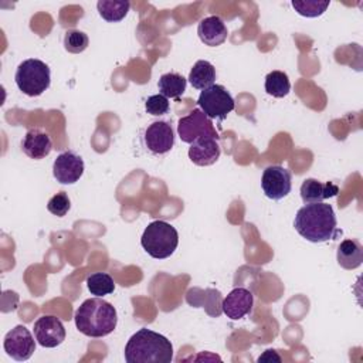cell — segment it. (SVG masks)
Returning a JSON list of instances; mask_svg holds the SVG:
<instances>
[{"instance_id": "24", "label": "cell", "mask_w": 363, "mask_h": 363, "mask_svg": "<svg viewBox=\"0 0 363 363\" xmlns=\"http://www.w3.org/2000/svg\"><path fill=\"white\" fill-rule=\"evenodd\" d=\"M329 0H292L291 6L302 17H319L329 7Z\"/></svg>"}, {"instance_id": "15", "label": "cell", "mask_w": 363, "mask_h": 363, "mask_svg": "<svg viewBox=\"0 0 363 363\" xmlns=\"http://www.w3.org/2000/svg\"><path fill=\"white\" fill-rule=\"evenodd\" d=\"M21 150L34 160L44 159L52 150L50 135L41 129H30L21 140Z\"/></svg>"}, {"instance_id": "25", "label": "cell", "mask_w": 363, "mask_h": 363, "mask_svg": "<svg viewBox=\"0 0 363 363\" xmlns=\"http://www.w3.org/2000/svg\"><path fill=\"white\" fill-rule=\"evenodd\" d=\"M89 45L88 35L81 30H68L64 35V48L71 54H79Z\"/></svg>"}, {"instance_id": "27", "label": "cell", "mask_w": 363, "mask_h": 363, "mask_svg": "<svg viewBox=\"0 0 363 363\" xmlns=\"http://www.w3.org/2000/svg\"><path fill=\"white\" fill-rule=\"evenodd\" d=\"M145 109L149 115L152 116H163L169 112L170 105H169V99L166 96H163L162 94H156V95H150L146 102H145Z\"/></svg>"}, {"instance_id": "26", "label": "cell", "mask_w": 363, "mask_h": 363, "mask_svg": "<svg viewBox=\"0 0 363 363\" xmlns=\"http://www.w3.org/2000/svg\"><path fill=\"white\" fill-rule=\"evenodd\" d=\"M71 208V200L65 191H60L54 194L48 203H47V210L57 216V217H64Z\"/></svg>"}, {"instance_id": "12", "label": "cell", "mask_w": 363, "mask_h": 363, "mask_svg": "<svg viewBox=\"0 0 363 363\" xmlns=\"http://www.w3.org/2000/svg\"><path fill=\"white\" fill-rule=\"evenodd\" d=\"M65 328L54 315H43L34 322V336L43 347H57L65 340Z\"/></svg>"}, {"instance_id": "9", "label": "cell", "mask_w": 363, "mask_h": 363, "mask_svg": "<svg viewBox=\"0 0 363 363\" xmlns=\"http://www.w3.org/2000/svg\"><path fill=\"white\" fill-rule=\"evenodd\" d=\"M261 187L268 199L282 200L291 193L292 189L291 172L278 164L265 167L261 177Z\"/></svg>"}, {"instance_id": "5", "label": "cell", "mask_w": 363, "mask_h": 363, "mask_svg": "<svg viewBox=\"0 0 363 363\" xmlns=\"http://www.w3.org/2000/svg\"><path fill=\"white\" fill-rule=\"evenodd\" d=\"M17 88L27 96H40L51 82L50 67L37 58H28L18 64L14 75Z\"/></svg>"}, {"instance_id": "6", "label": "cell", "mask_w": 363, "mask_h": 363, "mask_svg": "<svg viewBox=\"0 0 363 363\" xmlns=\"http://www.w3.org/2000/svg\"><path fill=\"white\" fill-rule=\"evenodd\" d=\"M197 105L210 119L223 121L234 109L235 102L225 86L213 84L200 92Z\"/></svg>"}, {"instance_id": "8", "label": "cell", "mask_w": 363, "mask_h": 363, "mask_svg": "<svg viewBox=\"0 0 363 363\" xmlns=\"http://www.w3.org/2000/svg\"><path fill=\"white\" fill-rule=\"evenodd\" d=\"M142 140L152 155H166L174 146V132L167 121H155L145 129Z\"/></svg>"}, {"instance_id": "17", "label": "cell", "mask_w": 363, "mask_h": 363, "mask_svg": "<svg viewBox=\"0 0 363 363\" xmlns=\"http://www.w3.org/2000/svg\"><path fill=\"white\" fill-rule=\"evenodd\" d=\"M301 199L305 204L308 203H319L326 199L335 197L339 193V187L332 182L322 183L316 179H305L301 184Z\"/></svg>"}, {"instance_id": "1", "label": "cell", "mask_w": 363, "mask_h": 363, "mask_svg": "<svg viewBox=\"0 0 363 363\" xmlns=\"http://www.w3.org/2000/svg\"><path fill=\"white\" fill-rule=\"evenodd\" d=\"M294 227L301 237L311 242L336 240L342 230L337 228L333 207L323 201L308 203L296 211Z\"/></svg>"}, {"instance_id": "13", "label": "cell", "mask_w": 363, "mask_h": 363, "mask_svg": "<svg viewBox=\"0 0 363 363\" xmlns=\"http://www.w3.org/2000/svg\"><path fill=\"white\" fill-rule=\"evenodd\" d=\"M254 305V295L251 291L245 288H234L223 301L221 311L227 318L233 320L242 319L248 315Z\"/></svg>"}, {"instance_id": "10", "label": "cell", "mask_w": 363, "mask_h": 363, "mask_svg": "<svg viewBox=\"0 0 363 363\" xmlns=\"http://www.w3.org/2000/svg\"><path fill=\"white\" fill-rule=\"evenodd\" d=\"M3 347L7 356L11 359L17 362H26L35 352V342L26 326L17 325L4 336Z\"/></svg>"}, {"instance_id": "23", "label": "cell", "mask_w": 363, "mask_h": 363, "mask_svg": "<svg viewBox=\"0 0 363 363\" xmlns=\"http://www.w3.org/2000/svg\"><path fill=\"white\" fill-rule=\"evenodd\" d=\"M86 288L91 295L104 296L115 291V282L108 272H94L86 278Z\"/></svg>"}, {"instance_id": "11", "label": "cell", "mask_w": 363, "mask_h": 363, "mask_svg": "<svg viewBox=\"0 0 363 363\" xmlns=\"http://www.w3.org/2000/svg\"><path fill=\"white\" fill-rule=\"evenodd\" d=\"M84 169L85 164L82 157L72 150H65L55 157L52 163V176L61 184H74L84 174Z\"/></svg>"}, {"instance_id": "14", "label": "cell", "mask_w": 363, "mask_h": 363, "mask_svg": "<svg viewBox=\"0 0 363 363\" xmlns=\"http://www.w3.org/2000/svg\"><path fill=\"white\" fill-rule=\"evenodd\" d=\"M221 155L218 139L203 136L196 139L189 147V159L197 166H211Z\"/></svg>"}, {"instance_id": "3", "label": "cell", "mask_w": 363, "mask_h": 363, "mask_svg": "<svg viewBox=\"0 0 363 363\" xmlns=\"http://www.w3.org/2000/svg\"><path fill=\"white\" fill-rule=\"evenodd\" d=\"M123 354L126 363H170L173 346L166 336L142 328L129 337Z\"/></svg>"}, {"instance_id": "16", "label": "cell", "mask_w": 363, "mask_h": 363, "mask_svg": "<svg viewBox=\"0 0 363 363\" xmlns=\"http://www.w3.org/2000/svg\"><path fill=\"white\" fill-rule=\"evenodd\" d=\"M197 34L200 41L208 47L221 45L227 40V27L218 16H208L199 23Z\"/></svg>"}, {"instance_id": "7", "label": "cell", "mask_w": 363, "mask_h": 363, "mask_svg": "<svg viewBox=\"0 0 363 363\" xmlns=\"http://www.w3.org/2000/svg\"><path fill=\"white\" fill-rule=\"evenodd\" d=\"M177 133L184 143H193L196 139L203 136H211L218 139V132L216 130L213 121L204 115L200 108L190 111L189 115L183 116L177 122Z\"/></svg>"}, {"instance_id": "19", "label": "cell", "mask_w": 363, "mask_h": 363, "mask_svg": "<svg viewBox=\"0 0 363 363\" xmlns=\"http://www.w3.org/2000/svg\"><path fill=\"white\" fill-rule=\"evenodd\" d=\"M216 77L217 74L214 65L206 60H199L190 69L187 79L193 88L203 91L214 84Z\"/></svg>"}, {"instance_id": "20", "label": "cell", "mask_w": 363, "mask_h": 363, "mask_svg": "<svg viewBox=\"0 0 363 363\" xmlns=\"http://www.w3.org/2000/svg\"><path fill=\"white\" fill-rule=\"evenodd\" d=\"M186 85H187V79L177 72H166L160 75L157 81L159 92L163 96L173 98V99H179L184 94Z\"/></svg>"}, {"instance_id": "2", "label": "cell", "mask_w": 363, "mask_h": 363, "mask_svg": "<svg viewBox=\"0 0 363 363\" xmlns=\"http://www.w3.org/2000/svg\"><path fill=\"white\" fill-rule=\"evenodd\" d=\"M77 329L89 337H104L112 333L118 323V313L112 303L101 296L85 299L75 311Z\"/></svg>"}, {"instance_id": "21", "label": "cell", "mask_w": 363, "mask_h": 363, "mask_svg": "<svg viewBox=\"0 0 363 363\" xmlns=\"http://www.w3.org/2000/svg\"><path fill=\"white\" fill-rule=\"evenodd\" d=\"M96 9L105 21L118 23L126 17L130 3L126 0H99L96 3Z\"/></svg>"}, {"instance_id": "18", "label": "cell", "mask_w": 363, "mask_h": 363, "mask_svg": "<svg viewBox=\"0 0 363 363\" xmlns=\"http://www.w3.org/2000/svg\"><path fill=\"white\" fill-rule=\"evenodd\" d=\"M337 264L345 269H356L363 262V247L357 240H343L336 252Z\"/></svg>"}, {"instance_id": "22", "label": "cell", "mask_w": 363, "mask_h": 363, "mask_svg": "<svg viewBox=\"0 0 363 363\" xmlns=\"http://www.w3.org/2000/svg\"><path fill=\"white\" fill-rule=\"evenodd\" d=\"M265 91L274 98H284L291 91V82L284 71H271L265 77Z\"/></svg>"}, {"instance_id": "4", "label": "cell", "mask_w": 363, "mask_h": 363, "mask_svg": "<svg viewBox=\"0 0 363 363\" xmlns=\"http://www.w3.org/2000/svg\"><path fill=\"white\" fill-rule=\"evenodd\" d=\"M140 244L152 258L164 259L169 258L177 248L179 233L172 224L163 220H156L147 224L145 228Z\"/></svg>"}]
</instances>
